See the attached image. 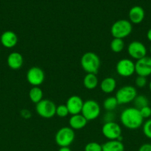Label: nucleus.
I'll list each match as a JSON object with an SVG mask.
<instances>
[{
	"instance_id": "obj_1",
	"label": "nucleus",
	"mask_w": 151,
	"mask_h": 151,
	"mask_svg": "<svg viewBox=\"0 0 151 151\" xmlns=\"http://www.w3.org/2000/svg\"><path fill=\"white\" fill-rule=\"evenodd\" d=\"M120 121L127 129L136 130L143 125L144 118L139 109L130 107L122 111L120 115Z\"/></svg>"
},
{
	"instance_id": "obj_2",
	"label": "nucleus",
	"mask_w": 151,
	"mask_h": 151,
	"mask_svg": "<svg viewBox=\"0 0 151 151\" xmlns=\"http://www.w3.org/2000/svg\"><path fill=\"white\" fill-rule=\"evenodd\" d=\"M81 66L87 74L96 75L101 66L100 58L95 52H87L81 56Z\"/></svg>"
},
{
	"instance_id": "obj_3",
	"label": "nucleus",
	"mask_w": 151,
	"mask_h": 151,
	"mask_svg": "<svg viewBox=\"0 0 151 151\" xmlns=\"http://www.w3.org/2000/svg\"><path fill=\"white\" fill-rule=\"evenodd\" d=\"M133 30V25L129 20L119 19L113 24L110 28L111 35L115 38L124 39L129 36Z\"/></svg>"
},
{
	"instance_id": "obj_4",
	"label": "nucleus",
	"mask_w": 151,
	"mask_h": 151,
	"mask_svg": "<svg viewBox=\"0 0 151 151\" xmlns=\"http://www.w3.org/2000/svg\"><path fill=\"white\" fill-rule=\"evenodd\" d=\"M75 131L70 127L61 128L56 132L55 142L59 147H69L75 139Z\"/></svg>"
},
{
	"instance_id": "obj_5",
	"label": "nucleus",
	"mask_w": 151,
	"mask_h": 151,
	"mask_svg": "<svg viewBox=\"0 0 151 151\" xmlns=\"http://www.w3.org/2000/svg\"><path fill=\"white\" fill-rule=\"evenodd\" d=\"M56 104L48 99H42L36 106V113L44 119H50L56 115Z\"/></svg>"
},
{
	"instance_id": "obj_6",
	"label": "nucleus",
	"mask_w": 151,
	"mask_h": 151,
	"mask_svg": "<svg viewBox=\"0 0 151 151\" xmlns=\"http://www.w3.org/2000/svg\"><path fill=\"white\" fill-rule=\"evenodd\" d=\"M137 95V90L134 86H124L117 91L115 97L118 101V105H122L133 102Z\"/></svg>"
},
{
	"instance_id": "obj_7",
	"label": "nucleus",
	"mask_w": 151,
	"mask_h": 151,
	"mask_svg": "<svg viewBox=\"0 0 151 151\" xmlns=\"http://www.w3.org/2000/svg\"><path fill=\"white\" fill-rule=\"evenodd\" d=\"M101 113V107L99 103L93 100H87L84 102L81 114L87 121L97 119Z\"/></svg>"
},
{
	"instance_id": "obj_8",
	"label": "nucleus",
	"mask_w": 151,
	"mask_h": 151,
	"mask_svg": "<svg viewBox=\"0 0 151 151\" xmlns=\"http://www.w3.org/2000/svg\"><path fill=\"white\" fill-rule=\"evenodd\" d=\"M116 72L123 78H128L135 73V63L129 58H123L118 60L115 66Z\"/></svg>"
},
{
	"instance_id": "obj_9",
	"label": "nucleus",
	"mask_w": 151,
	"mask_h": 151,
	"mask_svg": "<svg viewBox=\"0 0 151 151\" xmlns=\"http://www.w3.org/2000/svg\"><path fill=\"white\" fill-rule=\"evenodd\" d=\"M27 81L33 86H39L45 79V75L42 69L38 66H33L28 69L26 75Z\"/></svg>"
},
{
	"instance_id": "obj_10",
	"label": "nucleus",
	"mask_w": 151,
	"mask_h": 151,
	"mask_svg": "<svg viewBox=\"0 0 151 151\" xmlns=\"http://www.w3.org/2000/svg\"><path fill=\"white\" fill-rule=\"evenodd\" d=\"M104 137L109 140H117L121 136V128L115 122H105L102 128Z\"/></svg>"
},
{
	"instance_id": "obj_11",
	"label": "nucleus",
	"mask_w": 151,
	"mask_h": 151,
	"mask_svg": "<svg viewBox=\"0 0 151 151\" xmlns=\"http://www.w3.org/2000/svg\"><path fill=\"white\" fill-rule=\"evenodd\" d=\"M146 47L143 43L139 41H133L127 46V53L130 58L138 60L147 56Z\"/></svg>"
},
{
	"instance_id": "obj_12",
	"label": "nucleus",
	"mask_w": 151,
	"mask_h": 151,
	"mask_svg": "<svg viewBox=\"0 0 151 151\" xmlns=\"http://www.w3.org/2000/svg\"><path fill=\"white\" fill-rule=\"evenodd\" d=\"M135 72L138 76L147 78L151 75V57L145 56L135 63Z\"/></svg>"
},
{
	"instance_id": "obj_13",
	"label": "nucleus",
	"mask_w": 151,
	"mask_h": 151,
	"mask_svg": "<svg viewBox=\"0 0 151 151\" xmlns=\"http://www.w3.org/2000/svg\"><path fill=\"white\" fill-rule=\"evenodd\" d=\"M65 105L68 108L70 114H81V109L84 105V101L79 96L73 95L68 99Z\"/></svg>"
},
{
	"instance_id": "obj_14",
	"label": "nucleus",
	"mask_w": 151,
	"mask_h": 151,
	"mask_svg": "<svg viewBox=\"0 0 151 151\" xmlns=\"http://www.w3.org/2000/svg\"><path fill=\"white\" fill-rule=\"evenodd\" d=\"M128 16L129 19H130L129 21H130L132 24H139L142 23V22H143L144 19V10L143 7H142L141 6H133V7H132L131 8H130V10H129Z\"/></svg>"
},
{
	"instance_id": "obj_15",
	"label": "nucleus",
	"mask_w": 151,
	"mask_h": 151,
	"mask_svg": "<svg viewBox=\"0 0 151 151\" xmlns=\"http://www.w3.org/2000/svg\"><path fill=\"white\" fill-rule=\"evenodd\" d=\"M0 41H1V45L5 48H13L18 43L17 35L13 31H5L1 35Z\"/></svg>"
},
{
	"instance_id": "obj_16",
	"label": "nucleus",
	"mask_w": 151,
	"mask_h": 151,
	"mask_svg": "<svg viewBox=\"0 0 151 151\" xmlns=\"http://www.w3.org/2000/svg\"><path fill=\"white\" fill-rule=\"evenodd\" d=\"M23 56L18 52H13L7 56V66L13 70H17V69H20L23 65Z\"/></svg>"
},
{
	"instance_id": "obj_17",
	"label": "nucleus",
	"mask_w": 151,
	"mask_h": 151,
	"mask_svg": "<svg viewBox=\"0 0 151 151\" xmlns=\"http://www.w3.org/2000/svg\"><path fill=\"white\" fill-rule=\"evenodd\" d=\"M88 121L84 118L81 114H78L72 115L69 119V125L70 127L73 130H80L84 128L87 125Z\"/></svg>"
},
{
	"instance_id": "obj_18",
	"label": "nucleus",
	"mask_w": 151,
	"mask_h": 151,
	"mask_svg": "<svg viewBox=\"0 0 151 151\" xmlns=\"http://www.w3.org/2000/svg\"><path fill=\"white\" fill-rule=\"evenodd\" d=\"M116 81L115 78L112 77H107L102 81L100 83V88L104 93L110 94V93L113 92L114 90L116 88Z\"/></svg>"
},
{
	"instance_id": "obj_19",
	"label": "nucleus",
	"mask_w": 151,
	"mask_h": 151,
	"mask_svg": "<svg viewBox=\"0 0 151 151\" xmlns=\"http://www.w3.org/2000/svg\"><path fill=\"white\" fill-rule=\"evenodd\" d=\"M102 146V151H124V144L118 140H109Z\"/></svg>"
},
{
	"instance_id": "obj_20",
	"label": "nucleus",
	"mask_w": 151,
	"mask_h": 151,
	"mask_svg": "<svg viewBox=\"0 0 151 151\" xmlns=\"http://www.w3.org/2000/svg\"><path fill=\"white\" fill-rule=\"evenodd\" d=\"M84 86L88 90H93L97 87L99 84V80L95 74H87L83 80Z\"/></svg>"
},
{
	"instance_id": "obj_21",
	"label": "nucleus",
	"mask_w": 151,
	"mask_h": 151,
	"mask_svg": "<svg viewBox=\"0 0 151 151\" xmlns=\"http://www.w3.org/2000/svg\"><path fill=\"white\" fill-rule=\"evenodd\" d=\"M29 98L32 103L37 104L43 98V91L38 86H33L29 91Z\"/></svg>"
},
{
	"instance_id": "obj_22",
	"label": "nucleus",
	"mask_w": 151,
	"mask_h": 151,
	"mask_svg": "<svg viewBox=\"0 0 151 151\" xmlns=\"http://www.w3.org/2000/svg\"><path fill=\"white\" fill-rule=\"evenodd\" d=\"M118 103L115 97H107L103 102V108L107 111H113L118 106Z\"/></svg>"
},
{
	"instance_id": "obj_23",
	"label": "nucleus",
	"mask_w": 151,
	"mask_h": 151,
	"mask_svg": "<svg viewBox=\"0 0 151 151\" xmlns=\"http://www.w3.org/2000/svg\"><path fill=\"white\" fill-rule=\"evenodd\" d=\"M133 104L136 109L140 110L142 108L149 106V100L144 95H137L133 100Z\"/></svg>"
},
{
	"instance_id": "obj_24",
	"label": "nucleus",
	"mask_w": 151,
	"mask_h": 151,
	"mask_svg": "<svg viewBox=\"0 0 151 151\" xmlns=\"http://www.w3.org/2000/svg\"><path fill=\"white\" fill-rule=\"evenodd\" d=\"M110 47L111 50H112L113 52L119 53L124 50V41H123V39L113 38V39L111 41Z\"/></svg>"
},
{
	"instance_id": "obj_25",
	"label": "nucleus",
	"mask_w": 151,
	"mask_h": 151,
	"mask_svg": "<svg viewBox=\"0 0 151 151\" xmlns=\"http://www.w3.org/2000/svg\"><path fill=\"white\" fill-rule=\"evenodd\" d=\"M68 114H69V111H68V108H67L66 105L61 104L59 105V106H56V115H57L59 117H66Z\"/></svg>"
},
{
	"instance_id": "obj_26",
	"label": "nucleus",
	"mask_w": 151,
	"mask_h": 151,
	"mask_svg": "<svg viewBox=\"0 0 151 151\" xmlns=\"http://www.w3.org/2000/svg\"><path fill=\"white\" fill-rule=\"evenodd\" d=\"M84 151H102V146L96 142H91L86 145Z\"/></svg>"
},
{
	"instance_id": "obj_27",
	"label": "nucleus",
	"mask_w": 151,
	"mask_h": 151,
	"mask_svg": "<svg viewBox=\"0 0 151 151\" xmlns=\"http://www.w3.org/2000/svg\"><path fill=\"white\" fill-rule=\"evenodd\" d=\"M142 131L145 137L151 139V119L144 122L142 125Z\"/></svg>"
},
{
	"instance_id": "obj_28",
	"label": "nucleus",
	"mask_w": 151,
	"mask_h": 151,
	"mask_svg": "<svg viewBox=\"0 0 151 151\" xmlns=\"http://www.w3.org/2000/svg\"><path fill=\"white\" fill-rule=\"evenodd\" d=\"M135 83H136V86L138 88H144L147 86V80L145 77L137 76V78H136V81H135Z\"/></svg>"
},
{
	"instance_id": "obj_29",
	"label": "nucleus",
	"mask_w": 151,
	"mask_h": 151,
	"mask_svg": "<svg viewBox=\"0 0 151 151\" xmlns=\"http://www.w3.org/2000/svg\"><path fill=\"white\" fill-rule=\"evenodd\" d=\"M139 111H140L141 115L144 118V119L151 117V108L149 106L141 109Z\"/></svg>"
},
{
	"instance_id": "obj_30",
	"label": "nucleus",
	"mask_w": 151,
	"mask_h": 151,
	"mask_svg": "<svg viewBox=\"0 0 151 151\" xmlns=\"http://www.w3.org/2000/svg\"><path fill=\"white\" fill-rule=\"evenodd\" d=\"M115 119V114L113 111H107L106 114H105L103 116V120L105 122H114Z\"/></svg>"
},
{
	"instance_id": "obj_31",
	"label": "nucleus",
	"mask_w": 151,
	"mask_h": 151,
	"mask_svg": "<svg viewBox=\"0 0 151 151\" xmlns=\"http://www.w3.org/2000/svg\"><path fill=\"white\" fill-rule=\"evenodd\" d=\"M138 151H151V144L150 143H145L140 146Z\"/></svg>"
},
{
	"instance_id": "obj_32",
	"label": "nucleus",
	"mask_w": 151,
	"mask_h": 151,
	"mask_svg": "<svg viewBox=\"0 0 151 151\" xmlns=\"http://www.w3.org/2000/svg\"><path fill=\"white\" fill-rule=\"evenodd\" d=\"M21 115L25 119H29V118L31 117L30 111L28 109H23V110L21 111Z\"/></svg>"
},
{
	"instance_id": "obj_33",
	"label": "nucleus",
	"mask_w": 151,
	"mask_h": 151,
	"mask_svg": "<svg viewBox=\"0 0 151 151\" xmlns=\"http://www.w3.org/2000/svg\"><path fill=\"white\" fill-rule=\"evenodd\" d=\"M147 38L148 41L151 42V28L148 29L147 32Z\"/></svg>"
},
{
	"instance_id": "obj_34",
	"label": "nucleus",
	"mask_w": 151,
	"mask_h": 151,
	"mask_svg": "<svg viewBox=\"0 0 151 151\" xmlns=\"http://www.w3.org/2000/svg\"><path fill=\"white\" fill-rule=\"evenodd\" d=\"M58 151H72L69 147H62L59 149Z\"/></svg>"
},
{
	"instance_id": "obj_35",
	"label": "nucleus",
	"mask_w": 151,
	"mask_h": 151,
	"mask_svg": "<svg viewBox=\"0 0 151 151\" xmlns=\"http://www.w3.org/2000/svg\"><path fill=\"white\" fill-rule=\"evenodd\" d=\"M149 88H150V91H151V81H150V83H149Z\"/></svg>"
},
{
	"instance_id": "obj_36",
	"label": "nucleus",
	"mask_w": 151,
	"mask_h": 151,
	"mask_svg": "<svg viewBox=\"0 0 151 151\" xmlns=\"http://www.w3.org/2000/svg\"><path fill=\"white\" fill-rule=\"evenodd\" d=\"M150 55H151V46L150 47Z\"/></svg>"
},
{
	"instance_id": "obj_37",
	"label": "nucleus",
	"mask_w": 151,
	"mask_h": 151,
	"mask_svg": "<svg viewBox=\"0 0 151 151\" xmlns=\"http://www.w3.org/2000/svg\"><path fill=\"white\" fill-rule=\"evenodd\" d=\"M150 118H151V117H150Z\"/></svg>"
}]
</instances>
